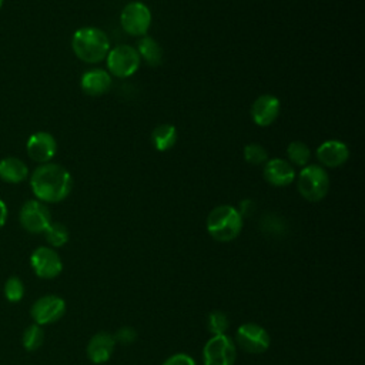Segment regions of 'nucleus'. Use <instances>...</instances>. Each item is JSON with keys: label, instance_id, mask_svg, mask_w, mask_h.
Returning <instances> with one entry per match:
<instances>
[{"label": "nucleus", "instance_id": "f257e3e1", "mask_svg": "<svg viewBox=\"0 0 365 365\" xmlns=\"http://www.w3.org/2000/svg\"><path fill=\"white\" fill-rule=\"evenodd\" d=\"M30 187L36 200L44 204H54L68 197L73 188V178L63 165L46 163L31 173Z\"/></svg>", "mask_w": 365, "mask_h": 365}, {"label": "nucleus", "instance_id": "f03ea898", "mask_svg": "<svg viewBox=\"0 0 365 365\" xmlns=\"http://www.w3.org/2000/svg\"><path fill=\"white\" fill-rule=\"evenodd\" d=\"M71 48L81 61L96 64L106 60L110 51V40L97 27H81L73 34Z\"/></svg>", "mask_w": 365, "mask_h": 365}, {"label": "nucleus", "instance_id": "7ed1b4c3", "mask_svg": "<svg viewBox=\"0 0 365 365\" xmlns=\"http://www.w3.org/2000/svg\"><path fill=\"white\" fill-rule=\"evenodd\" d=\"M242 230V217L232 205H218L207 217L208 234L220 242L235 240Z\"/></svg>", "mask_w": 365, "mask_h": 365}, {"label": "nucleus", "instance_id": "20e7f679", "mask_svg": "<svg viewBox=\"0 0 365 365\" xmlns=\"http://www.w3.org/2000/svg\"><path fill=\"white\" fill-rule=\"evenodd\" d=\"M297 188L302 198L309 202L324 200L329 191V177L321 165H305L297 177Z\"/></svg>", "mask_w": 365, "mask_h": 365}, {"label": "nucleus", "instance_id": "39448f33", "mask_svg": "<svg viewBox=\"0 0 365 365\" xmlns=\"http://www.w3.org/2000/svg\"><path fill=\"white\" fill-rule=\"evenodd\" d=\"M106 60L110 74L120 78L133 76L138 70L141 63L137 48L127 44H120L114 48H110Z\"/></svg>", "mask_w": 365, "mask_h": 365}, {"label": "nucleus", "instance_id": "423d86ee", "mask_svg": "<svg viewBox=\"0 0 365 365\" xmlns=\"http://www.w3.org/2000/svg\"><path fill=\"white\" fill-rule=\"evenodd\" d=\"M123 30L134 37L145 36L151 26V11L141 1H131L124 6L120 14Z\"/></svg>", "mask_w": 365, "mask_h": 365}, {"label": "nucleus", "instance_id": "0eeeda50", "mask_svg": "<svg viewBox=\"0 0 365 365\" xmlns=\"http://www.w3.org/2000/svg\"><path fill=\"white\" fill-rule=\"evenodd\" d=\"M20 225L31 234L44 232L51 222V214L48 207L38 200H27L19 212Z\"/></svg>", "mask_w": 365, "mask_h": 365}, {"label": "nucleus", "instance_id": "6e6552de", "mask_svg": "<svg viewBox=\"0 0 365 365\" xmlns=\"http://www.w3.org/2000/svg\"><path fill=\"white\" fill-rule=\"evenodd\" d=\"M204 365H234L237 348L227 335H212L202 349Z\"/></svg>", "mask_w": 365, "mask_h": 365}, {"label": "nucleus", "instance_id": "1a4fd4ad", "mask_svg": "<svg viewBox=\"0 0 365 365\" xmlns=\"http://www.w3.org/2000/svg\"><path fill=\"white\" fill-rule=\"evenodd\" d=\"M30 265L34 274L43 279H53L63 269L61 258L51 247H37L30 255Z\"/></svg>", "mask_w": 365, "mask_h": 365}, {"label": "nucleus", "instance_id": "9d476101", "mask_svg": "<svg viewBox=\"0 0 365 365\" xmlns=\"http://www.w3.org/2000/svg\"><path fill=\"white\" fill-rule=\"evenodd\" d=\"M240 348L250 354H262L269 348V335L265 328L258 324H242L235 334Z\"/></svg>", "mask_w": 365, "mask_h": 365}, {"label": "nucleus", "instance_id": "9b49d317", "mask_svg": "<svg viewBox=\"0 0 365 365\" xmlns=\"http://www.w3.org/2000/svg\"><path fill=\"white\" fill-rule=\"evenodd\" d=\"M66 312V302L57 295H44L34 301L30 315L37 325H48L57 322Z\"/></svg>", "mask_w": 365, "mask_h": 365}, {"label": "nucleus", "instance_id": "f8f14e48", "mask_svg": "<svg viewBox=\"0 0 365 365\" xmlns=\"http://www.w3.org/2000/svg\"><path fill=\"white\" fill-rule=\"evenodd\" d=\"M26 151L33 161L46 164L50 163V160L56 155L57 141L50 133L37 131L29 137L26 143Z\"/></svg>", "mask_w": 365, "mask_h": 365}, {"label": "nucleus", "instance_id": "ddd939ff", "mask_svg": "<svg viewBox=\"0 0 365 365\" xmlns=\"http://www.w3.org/2000/svg\"><path fill=\"white\" fill-rule=\"evenodd\" d=\"M281 103L272 94H262L257 97L251 106V117L259 127L271 125L279 115Z\"/></svg>", "mask_w": 365, "mask_h": 365}, {"label": "nucleus", "instance_id": "4468645a", "mask_svg": "<svg viewBox=\"0 0 365 365\" xmlns=\"http://www.w3.org/2000/svg\"><path fill=\"white\" fill-rule=\"evenodd\" d=\"M317 158L328 168H338L349 158V148L341 140H327L317 148Z\"/></svg>", "mask_w": 365, "mask_h": 365}, {"label": "nucleus", "instance_id": "2eb2a0df", "mask_svg": "<svg viewBox=\"0 0 365 365\" xmlns=\"http://www.w3.org/2000/svg\"><path fill=\"white\" fill-rule=\"evenodd\" d=\"M295 177V168L287 160L272 158L268 160L264 165V178L268 184L274 187L289 185L291 182H294Z\"/></svg>", "mask_w": 365, "mask_h": 365}, {"label": "nucleus", "instance_id": "dca6fc26", "mask_svg": "<svg viewBox=\"0 0 365 365\" xmlns=\"http://www.w3.org/2000/svg\"><path fill=\"white\" fill-rule=\"evenodd\" d=\"M80 87L90 97L103 96L111 88V76L103 68L88 70L81 76Z\"/></svg>", "mask_w": 365, "mask_h": 365}, {"label": "nucleus", "instance_id": "f3484780", "mask_svg": "<svg viewBox=\"0 0 365 365\" xmlns=\"http://www.w3.org/2000/svg\"><path fill=\"white\" fill-rule=\"evenodd\" d=\"M115 339L107 332L96 334L87 344V356L94 364H103L110 359Z\"/></svg>", "mask_w": 365, "mask_h": 365}, {"label": "nucleus", "instance_id": "a211bd4d", "mask_svg": "<svg viewBox=\"0 0 365 365\" xmlns=\"http://www.w3.org/2000/svg\"><path fill=\"white\" fill-rule=\"evenodd\" d=\"M29 177V167L17 157H4L0 160V180L9 184H20Z\"/></svg>", "mask_w": 365, "mask_h": 365}, {"label": "nucleus", "instance_id": "6ab92c4d", "mask_svg": "<svg viewBox=\"0 0 365 365\" xmlns=\"http://www.w3.org/2000/svg\"><path fill=\"white\" fill-rule=\"evenodd\" d=\"M137 53L140 58H144L151 67H158L163 63V48L150 36H144L137 44Z\"/></svg>", "mask_w": 365, "mask_h": 365}, {"label": "nucleus", "instance_id": "aec40b11", "mask_svg": "<svg viewBox=\"0 0 365 365\" xmlns=\"http://www.w3.org/2000/svg\"><path fill=\"white\" fill-rule=\"evenodd\" d=\"M151 143L157 151H167L177 143V130L171 124H160L151 133Z\"/></svg>", "mask_w": 365, "mask_h": 365}, {"label": "nucleus", "instance_id": "412c9836", "mask_svg": "<svg viewBox=\"0 0 365 365\" xmlns=\"http://www.w3.org/2000/svg\"><path fill=\"white\" fill-rule=\"evenodd\" d=\"M287 155H288V163L291 165L297 167H305L311 158V150L309 147L302 143V141H292L287 147Z\"/></svg>", "mask_w": 365, "mask_h": 365}, {"label": "nucleus", "instance_id": "4be33fe9", "mask_svg": "<svg viewBox=\"0 0 365 365\" xmlns=\"http://www.w3.org/2000/svg\"><path fill=\"white\" fill-rule=\"evenodd\" d=\"M43 234H44L48 245H51L53 248L63 247L68 241V230L61 222L51 221Z\"/></svg>", "mask_w": 365, "mask_h": 365}, {"label": "nucleus", "instance_id": "5701e85b", "mask_svg": "<svg viewBox=\"0 0 365 365\" xmlns=\"http://www.w3.org/2000/svg\"><path fill=\"white\" fill-rule=\"evenodd\" d=\"M43 341H44V332L40 325L31 324L24 329L21 342H23V346L26 351L33 352V351L38 349L43 345Z\"/></svg>", "mask_w": 365, "mask_h": 365}, {"label": "nucleus", "instance_id": "b1692460", "mask_svg": "<svg viewBox=\"0 0 365 365\" xmlns=\"http://www.w3.org/2000/svg\"><path fill=\"white\" fill-rule=\"evenodd\" d=\"M3 292H4V298L9 301V302H20L24 297V284L23 281L19 278V277H9L4 282V287H3Z\"/></svg>", "mask_w": 365, "mask_h": 365}, {"label": "nucleus", "instance_id": "393cba45", "mask_svg": "<svg viewBox=\"0 0 365 365\" xmlns=\"http://www.w3.org/2000/svg\"><path fill=\"white\" fill-rule=\"evenodd\" d=\"M244 158L251 165H261L267 163L268 153L261 144L251 143L244 147Z\"/></svg>", "mask_w": 365, "mask_h": 365}, {"label": "nucleus", "instance_id": "a878e982", "mask_svg": "<svg viewBox=\"0 0 365 365\" xmlns=\"http://www.w3.org/2000/svg\"><path fill=\"white\" fill-rule=\"evenodd\" d=\"M228 325V317L222 311H212L208 315L207 328L212 335H225Z\"/></svg>", "mask_w": 365, "mask_h": 365}, {"label": "nucleus", "instance_id": "bb28decb", "mask_svg": "<svg viewBox=\"0 0 365 365\" xmlns=\"http://www.w3.org/2000/svg\"><path fill=\"white\" fill-rule=\"evenodd\" d=\"M137 338V332L131 327H123L117 331L115 338L121 344H131Z\"/></svg>", "mask_w": 365, "mask_h": 365}, {"label": "nucleus", "instance_id": "cd10ccee", "mask_svg": "<svg viewBox=\"0 0 365 365\" xmlns=\"http://www.w3.org/2000/svg\"><path fill=\"white\" fill-rule=\"evenodd\" d=\"M163 365H195V361L187 354H174L167 358Z\"/></svg>", "mask_w": 365, "mask_h": 365}, {"label": "nucleus", "instance_id": "c85d7f7f", "mask_svg": "<svg viewBox=\"0 0 365 365\" xmlns=\"http://www.w3.org/2000/svg\"><path fill=\"white\" fill-rule=\"evenodd\" d=\"M254 210H255L254 201H251V200H244V201H241V204H240L238 212H240L241 217H248V215H251V214L254 212Z\"/></svg>", "mask_w": 365, "mask_h": 365}, {"label": "nucleus", "instance_id": "c756f323", "mask_svg": "<svg viewBox=\"0 0 365 365\" xmlns=\"http://www.w3.org/2000/svg\"><path fill=\"white\" fill-rule=\"evenodd\" d=\"M7 215H9V210L6 202L0 198V230L4 227L6 221H7Z\"/></svg>", "mask_w": 365, "mask_h": 365}, {"label": "nucleus", "instance_id": "7c9ffc66", "mask_svg": "<svg viewBox=\"0 0 365 365\" xmlns=\"http://www.w3.org/2000/svg\"><path fill=\"white\" fill-rule=\"evenodd\" d=\"M3 3H4V0H0V9H1V6H3Z\"/></svg>", "mask_w": 365, "mask_h": 365}]
</instances>
